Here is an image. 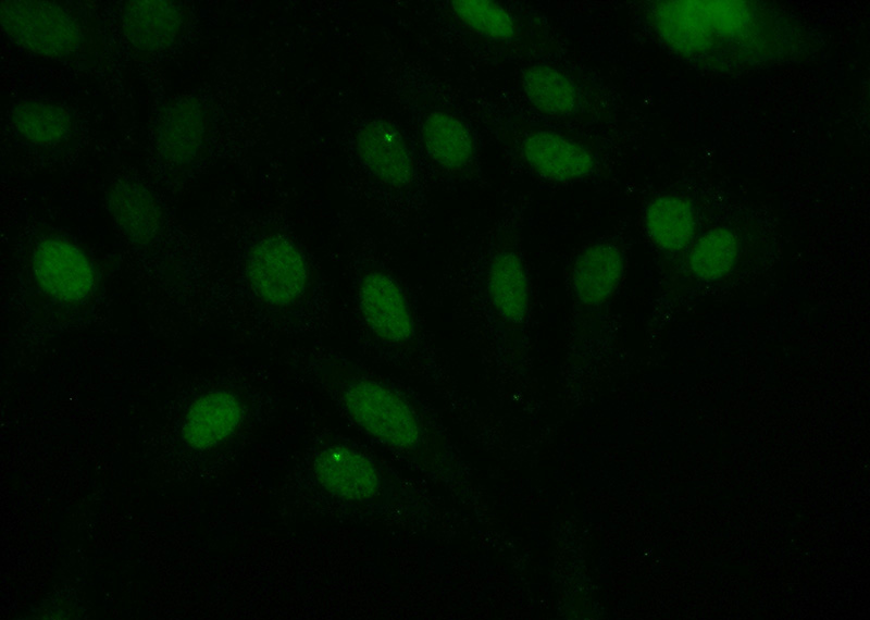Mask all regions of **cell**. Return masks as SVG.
<instances>
[{"label":"cell","instance_id":"6da1fadb","mask_svg":"<svg viewBox=\"0 0 870 620\" xmlns=\"http://www.w3.org/2000/svg\"><path fill=\"white\" fill-rule=\"evenodd\" d=\"M469 302L475 346L497 361L532 354L534 297L526 255L515 234L495 235L476 253Z\"/></svg>","mask_w":870,"mask_h":620},{"label":"cell","instance_id":"7a4b0ae2","mask_svg":"<svg viewBox=\"0 0 870 620\" xmlns=\"http://www.w3.org/2000/svg\"><path fill=\"white\" fill-rule=\"evenodd\" d=\"M307 377L366 437L394 457L411 460L424 443L417 406L388 381L343 357L309 362Z\"/></svg>","mask_w":870,"mask_h":620},{"label":"cell","instance_id":"3957f363","mask_svg":"<svg viewBox=\"0 0 870 620\" xmlns=\"http://www.w3.org/2000/svg\"><path fill=\"white\" fill-rule=\"evenodd\" d=\"M626 272V256L612 238L591 240L573 256L567 274V352L580 361L605 352L609 314Z\"/></svg>","mask_w":870,"mask_h":620},{"label":"cell","instance_id":"277c9868","mask_svg":"<svg viewBox=\"0 0 870 620\" xmlns=\"http://www.w3.org/2000/svg\"><path fill=\"white\" fill-rule=\"evenodd\" d=\"M245 271L257 299L274 310L297 307L311 290L312 271L306 256L283 236L257 241L248 252Z\"/></svg>","mask_w":870,"mask_h":620},{"label":"cell","instance_id":"5b68a950","mask_svg":"<svg viewBox=\"0 0 870 620\" xmlns=\"http://www.w3.org/2000/svg\"><path fill=\"white\" fill-rule=\"evenodd\" d=\"M508 145L534 176L558 184L586 181L600 168L597 153L580 139L539 126H519Z\"/></svg>","mask_w":870,"mask_h":620},{"label":"cell","instance_id":"8992f818","mask_svg":"<svg viewBox=\"0 0 870 620\" xmlns=\"http://www.w3.org/2000/svg\"><path fill=\"white\" fill-rule=\"evenodd\" d=\"M359 314L369 332L382 344L402 351L419 346V328L402 287L386 270L365 269L356 284Z\"/></svg>","mask_w":870,"mask_h":620},{"label":"cell","instance_id":"52a82bcc","mask_svg":"<svg viewBox=\"0 0 870 620\" xmlns=\"http://www.w3.org/2000/svg\"><path fill=\"white\" fill-rule=\"evenodd\" d=\"M0 20L12 41L41 57H70L83 41L77 21L53 2L4 0L0 5Z\"/></svg>","mask_w":870,"mask_h":620},{"label":"cell","instance_id":"ba28073f","mask_svg":"<svg viewBox=\"0 0 870 620\" xmlns=\"http://www.w3.org/2000/svg\"><path fill=\"white\" fill-rule=\"evenodd\" d=\"M311 475L322 491L360 505L385 501L390 483L376 461L349 445H330L319 449L310 462Z\"/></svg>","mask_w":870,"mask_h":620},{"label":"cell","instance_id":"9c48e42d","mask_svg":"<svg viewBox=\"0 0 870 620\" xmlns=\"http://www.w3.org/2000/svg\"><path fill=\"white\" fill-rule=\"evenodd\" d=\"M32 269L40 289L57 301L78 303L95 292L97 275L92 262L66 239L49 237L38 243Z\"/></svg>","mask_w":870,"mask_h":620},{"label":"cell","instance_id":"30bf717a","mask_svg":"<svg viewBox=\"0 0 870 620\" xmlns=\"http://www.w3.org/2000/svg\"><path fill=\"white\" fill-rule=\"evenodd\" d=\"M520 86L527 103L547 117L583 119L592 104L582 84L569 72L550 63L536 62L525 66Z\"/></svg>","mask_w":870,"mask_h":620},{"label":"cell","instance_id":"8fae6325","mask_svg":"<svg viewBox=\"0 0 870 620\" xmlns=\"http://www.w3.org/2000/svg\"><path fill=\"white\" fill-rule=\"evenodd\" d=\"M450 4L453 16L464 30L493 49L517 52L532 45L526 22L501 3L456 0Z\"/></svg>","mask_w":870,"mask_h":620},{"label":"cell","instance_id":"7c38bea8","mask_svg":"<svg viewBox=\"0 0 870 620\" xmlns=\"http://www.w3.org/2000/svg\"><path fill=\"white\" fill-rule=\"evenodd\" d=\"M421 135L427 154L443 170L472 177L478 173L475 136L457 115L446 111L428 113L422 123Z\"/></svg>","mask_w":870,"mask_h":620},{"label":"cell","instance_id":"4fadbf2b","mask_svg":"<svg viewBox=\"0 0 870 620\" xmlns=\"http://www.w3.org/2000/svg\"><path fill=\"white\" fill-rule=\"evenodd\" d=\"M357 149L365 166L384 183L402 187L413 176V162L401 134L389 123H368L358 134Z\"/></svg>","mask_w":870,"mask_h":620},{"label":"cell","instance_id":"5bb4252c","mask_svg":"<svg viewBox=\"0 0 870 620\" xmlns=\"http://www.w3.org/2000/svg\"><path fill=\"white\" fill-rule=\"evenodd\" d=\"M183 13L171 1H129L123 8L122 27L127 40L138 50L157 52L178 38Z\"/></svg>","mask_w":870,"mask_h":620},{"label":"cell","instance_id":"9a60e30c","mask_svg":"<svg viewBox=\"0 0 870 620\" xmlns=\"http://www.w3.org/2000/svg\"><path fill=\"white\" fill-rule=\"evenodd\" d=\"M244 412L243 402L233 393H207L190 406L185 419L184 436L195 448H210L228 438L238 429Z\"/></svg>","mask_w":870,"mask_h":620},{"label":"cell","instance_id":"2e32d148","mask_svg":"<svg viewBox=\"0 0 870 620\" xmlns=\"http://www.w3.org/2000/svg\"><path fill=\"white\" fill-rule=\"evenodd\" d=\"M206 117L200 103L182 98L162 113L157 127L161 156L174 164H186L200 151L206 136Z\"/></svg>","mask_w":870,"mask_h":620},{"label":"cell","instance_id":"e0dca14e","mask_svg":"<svg viewBox=\"0 0 870 620\" xmlns=\"http://www.w3.org/2000/svg\"><path fill=\"white\" fill-rule=\"evenodd\" d=\"M108 210L117 230L130 243L151 241L161 226V212L150 191L138 183L121 181L111 186Z\"/></svg>","mask_w":870,"mask_h":620},{"label":"cell","instance_id":"ac0fdd59","mask_svg":"<svg viewBox=\"0 0 870 620\" xmlns=\"http://www.w3.org/2000/svg\"><path fill=\"white\" fill-rule=\"evenodd\" d=\"M643 223L652 245L670 253L684 249L692 241L697 225L693 207L672 195L651 199L644 210Z\"/></svg>","mask_w":870,"mask_h":620},{"label":"cell","instance_id":"d6986e66","mask_svg":"<svg viewBox=\"0 0 870 620\" xmlns=\"http://www.w3.org/2000/svg\"><path fill=\"white\" fill-rule=\"evenodd\" d=\"M15 132L38 146H53L71 132L70 114L61 106L44 100L27 99L16 103L11 112Z\"/></svg>","mask_w":870,"mask_h":620},{"label":"cell","instance_id":"ffe728a7","mask_svg":"<svg viewBox=\"0 0 870 620\" xmlns=\"http://www.w3.org/2000/svg\"><path fill=\"white\" fill-rule=\"evenodd\" d=\"M739 244L728 227H713L701 235L691 249L688 269L703 281H717L736 265Z\"/></svg>","mask_w":870,"mask_h":620}]
</instances>
